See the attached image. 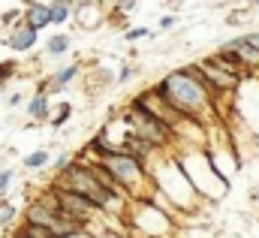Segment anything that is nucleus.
Segmentation results:
<instances>
[{
  "instance_id": "nucleus-9",
  "label": "nucleus",
  "mask_w": 259,
  "mask_h": 238,
  "mask_svg": "<svg viewBox=\"0 0 259 238\" xmlns=\"http://www.w3.org/2000/svg\"><path fill=\"white\" fill-rule=\"evenodd\" d=\"M46 163H49V154H46V151H33V154L24 157V166H27V169H42Z\"/></svg>"
},
{
  "instance_id": "nucleus-7",
  "label": "nucleus",
  "mask_w": 259,
  "mask_h": 238,
  "mask_svg": "<svg viewBox=\"0 0 259 238\" xmlns=\"http://www.w3.org/2000/svg\"><path fill=\"white\" fill-rule=\"evenodd\" d=\"M66 15H69V0H55L49 6V24H61L66 21Z\"/></svg>"
},
{
  "instance_id": "nucleus-18",
  "label": "nucleus",
  "mask_w": 259,
  "mask_h": 238,
  "mask_svg": "<svg viewBox=\"0 0 259 238\" xmlns=\"http://www.w3.org/2000/svg\"><path fill=\"white\" fill-rule=\"evenodd\" d=\"M121 6H124V9H133V6H136V0H121Z\"/></svg>"
},
{
  "instance_id": "nucleus-20",
  "label": "nucleus",
  "mask_w": 259,
  "mask_h": 238,
  "mask_svg": "<svg viewBox=\"0 0 259 238\" xmlns=\"http://www.w3.org/2000/svg\"><path fill=\"white\" fill-rule=\"evenodd\" d=\"M253 3H259V0H253Z\"/></svg>"
},
{
  "instance_id": "nucleus-19",
  "label": "nucleus",
  "mask_w": 259,
  "mask_h": 238,
  "mask_svg": "<svg viewBox=\"0 0 259 238\" xmlns=\"http://www.w3.org/2000/svg\"><path fill=\"white\" fill-rule=\"evenodd\" d=\"M24 3H27V6H33V3H36V0H24Z\"/></svg>"
},
{
  "instance_id": "nucleus-8",
  "label": "nucleus",
  "mask_w": 259,
  "mask_h": 238,
  "mask_svg": "<svg viewBox=\"0 0 259 238\" xmlns=\"http://www.w3.org/2000/svg\"><path fill=\"white\" fill-rule=\"evenodd\" d=\"M75 72H78V66H64V69L52 78V88H55V91H61L66 82H72V78H75Z\"/></svg>"
},
{
  "instance_id": "nucleus-16",
  "label": "nucleus",
  "mask_w": 259,
  "mask_h": 238,
  "mask_svg": "<svg viewBox=\"0 0 259 238\" xmlns=\"http://www.w3.org/2000/svg\"><path fill=\"white\" fill-rule=\"evenodd\" d=\"M130 75H133V69H130V66H124V69H121V75H118V78H121V82H130Z\"/></svg>"
},
{
  "instance_id": "nucleus-15",
  "label": "nucleus",
  "mask_w": 259,
  "mask_h": 238,
  "mask_svg": "<svg viewBox=\"0 0 259 238\" xmlns=\"http://www.w3.org/2000/svg\"><path fill=\"white\" fill-rule=\"evenodd\" d=\"M12 18H18V12H15V9H12V12H3V18H0V21H3V24H9Z\"/></svg>"
},
{
  "instance_id": "nucleus-17",
  "label": "nucleus",
  "mask_w": 259,
  "mask_h": 238,
  "mask_svg": "<svg viewBox=\"0 0 259 238\" xmlns=\"http://www.w3.org/2000/svg\"><path fill=\"white\" fill-rule=\"evenodd\" d=\"M172 24H175V18H172V15H169V18H163V21H160V27H163V30H166V27H172Z\"/></svg>"
},
{
  "instance_id": "nucleus-13",
  "label": "nucleus",
  "mask_w": 259,
  "mask_h": 238,
  "mask_svg": "<svg viewBox=\"0 0 259 238\" xmlns=\"http://www.w3.org/2000/svg\"><path fill=\"white\" fill-rule=\"evenodd\" d=\"M12 72H15V60H3V63H0V82L9 78Z\"/></svg>"
},
{
  "instance_id": "nucleus-6",
  "label": "nucleus",
  "mask_w": 259,
  "mask_h": 238,
  "mask_svg": "<svg viewBox=\"0 0 259 238\" xmlns=\"http://www.w3.org/2000/svg\"><path fill=\"white\" fill-rule=\"evenodd\" d=\"M27 112H30L33 121L49 118V97H46V94H33V100L27 103Z\"/></svg>"
},
{
  "instance_id": "nucleus-12",
  "label": "nucleus",
  "mask_w": 259,
  "mask_h": 238,
  "mask_svg": "<svg viewBox=\"0 0 259 238\" xmlns=\"http://www.w3.org/2000/svg\"><path fill=\"white\" fill-rule=\"evenodd\" d=\"M69 112H72V109H69V103H64V106H61V112H58V118H52V124H55V127H64L66 118H69Z\"/></svg>"
},
{
  "instance_id": "nucleus-4",
  "label": "nucleus",
  "mask_w": 259,
  "mask_h": 238,
  "mask_svg": "<svg viewBox=\"0 0 259 238\" xmlns=\"http://www.w3.org/2000/svg\"><path fill=\"white\" fill-rule=\"evenodd\" d=\"M9 46H12L15 52H27V49H33V46H36V30H30V27L15 30V33L9 36Z\"/></svg>"
},
{
  "instance_id": "nucleus-14",
  "label": "nucleus",
  "mask_w": 259,
  "mask_h": 238,
  "mask_svg": "<svg viewBox=\"0 0 259 238\" xmlns=\"http://www.w3.org/2000/svg\"><path fill=\"white\" fill-rule=\"evenodd\" d=\"M9 181H12V169H3V172H0V193L9 187Z\"/></svg>"
},
{
  "instance_id": "nucleus-1",
  "label": "nucleus",
  "mask_w": 259,
  "mask_h": 238,
  "mask_svg": "<svg viewBox=\"0 0 259 238\" xmlns=\"http://www.w3.org/2000/svg\"><path fill=\"white\" fill-rule=\"evenodd\" d=\"M154 94H157L178 118L199 121L196 112L208 106V100H211L214 91L205 85V78L199 75L196 66H184L181 72H172L169 78H163V82L154 88Z\"/></svg>"
},
{
  "instance_id": "nucleus-2",
  "label": "nucleus",
  "mask_w": 259,
  "mask_h": 238,
  "mask_svg": "<svg viewBox=\"0 0 259 238\" xmlns=\"http://www.w3.org/2000/svg\"><path fill=\"white\" fill-rule=\"evenodd\" d=\"M61 172H64V184L61 187L78 193V196H84L97 211H106V208H115L118 205L121 196L112 193L106 184H100V178L91 172V166H64Z\"/></svg>"
},
{
  "instance_id": "nucleus-5",
  "label": "nucleus",
  "mask_w": 259,
  "mask_h": 238,
  "mask_svg": "<svg viewBox=\"0 0 259 238\" xmlns=\"http://www.w3.org/2000/svg\"><path fill=\"white\" fill-rule=\"evenodd\" d=\"M46 24H49V6L33 3V6L27 9V27H30V30H39V27H46Z\"/></svg>"
},
{
  "instance_id": "nucleus-11",
  "label": "nucleus",
  "mask_w": 259,
  "mask_h": 238,
  "mask_svg": "<svg viewBox=\"0 0 259 238\" xmlns=\"http://www.w3.org/2000/svg\"><path fill=\"white\" fill-rule=\"evenodd\" d=\"M12 217H15V208H12V205H3V208H0V226H9Z\"/></svg>"
},
{
  "instance_id": "nucleus-10",
  "label": "nucleus",
  "mask_w": 259,
  "mask_h": 238,
  "mask_svg": "<svg viewBox=\"0 0 259 238\" xmlns=\"http://www.w3.org/2000/svg\"><path fill=\"white\" fill-rule=\"evenodd\" d=\"M66 46H69V36H52V43H49V55H64Z\"/></svg>"
},
{
  "instance_id": "nucleus-3",
  "label": "nucleus",
  "mask_w": 259,
  "mask_h": 238,
  "mask_svg": "<svg viewBox=\"0 0 259 238\" xmlns=\"http://www.w3.org/2000/svg\"><path fill=\"white\" fill-rule=\"evenodd\" d=\"M27 223H33V226H42V229H61L66 220L61 217V211H58V205H55V199L49 196V199H36V202H30L27 205Z\"/></svg>"
}]
</instances>
